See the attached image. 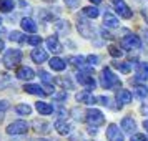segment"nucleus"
<instances>
[{
    "label": "nucleus",
    "instance_id": "f257e3e1",
    "mask_svg": "<svg viewBox=\"0 0 148 141\" xmlns=\"http://www.w3.org/2000/svg\"><path fill=\"white\" fill-rule=\"evenodd\" d=\"M101 87L105 90H110V88L120 87V80L116 78V75L110 70V68H103L101 70Z\"/></svg>",
    "mask_w": 148,
    "mask_h": 141
},
{
    "label": "nucleus",
    "instance_id": "f03ea898",
    "mask_svg": "<svg viewBox=\"0 0 148 141\" xmlns=\"http://www.w3.org/2000/svg\"><path fill=\"white\" fill-rule=\"evenodd\" d=\"M20 60H22V52L20 50H15V48L7 50V52L3 53V58H2L3 65H5L7 68H15L18 63H20Z\"/></svg>",
    "mask_w": 148,
    "mask_h": 141
},
{
    "label": "nucleus",
    "instance_id": "7ed1b4c3",
    "mask_svg": "<svg viewBox=\"0 0 148 141\" xmlns=\"http://www.w3.org/2000/svg\"><path fill=\"white\" fill-rule=\"evenodd\" d=\"M85 120L87 123H90L92 126H100L105 123V116L101 113L100 110H97V108H88L87 113H85Z\"/></svg>",
    "mask_w": 148,
    "mask_h": 141
},
{
    "label": "nucleus",
    "instance_id": "20e7f679",
    "mask_svg": "<svg viewBox=\"0 0 148 141\" xmlns=\"http://www.w3.org/2000/svg\"><path fill=\"white\" fill-rule=\"evenodd\" d=\"M28 131V123L23 120H17L14 121V123H10L7 126V133L10 134V136H17V134H25Z\"/></svg>",
    "mask_w": 148,
    "mask_h": 141
},
{
    "label": "nucleus",
    "instance_id": "39448f33",
    "mask_svg": "<svg viewBox=\"0 0 148 141\" xmlns=\"http://www.w3.org/2000/svg\"><path fill=\"white\" fill-rule=\"evenodd\" d=\"M121 47L125 48V50H135V48L141 47V40L136 37V35L130 33V35H127V37L121 38Z\"/></svg>",
    "mask_w": 148,
    "mask_h": 141
},
{
    "label": "nucleus",
    "instance_id": "423d86ee",
    "mask_svg": "<svg viewBox=\"0 0 148 141\" xmlns=\"http://www.w3.org/2000/svg\"><path fill=\"white\" fill-rule=\"evenodd\" d=\"M112 2H113V7H115V10H116V14L120 15L121 18H132L133 14H132L130 7H128L123 0H112Z\"/></svg>",
    "mask_w": 148,
    "mask_h": 141
},
{
    "label": "nucleus",
    "instance_id": "0eeeda50",
    "mask_svg": "<svg viewBox=\"0 0 148 141\" xmlns=\"http://www.w3.org/2000/svg\"><path fill=\"white\" fill-rule=\"evenodd\" d=\"M107 138L108 141H123V133H121V128H118L116 125H108L107 128Z\"/></svg>",
    "mask_w": 148,
    "mask_h": 141
},
{
    "label": "nucleus",
    "instance_id": "6e6552de",
    "mask_svg": "<svg viewBox=\"0 0 148 141\" xmlns=\"http://www.w3.org/2000/svg\"><path fill=\"white\" fill-rule=\"evenodd\" d=\"M77 81L80 83V85H83V87H87V88H95L97 87V81H95V78H92L90 75H87V73H83V72H78L77 73Z\"/></svg>",
    "mask_w": 148,
    "mask_h": 141
},
{
    "label": "nucleus",
    "instance_id": "1a4fd4ad",
    "mask_svg": "<svg viewBox=\"0 0 148 141\" xmlns=\"http://www.w3.org/2000/svg\"><path fill=\"white\" fill-rule=\"evenodd\" d=\"M78 32H80L85 38H92L95 35V28L88 23V22H83V20H78Z\"/></svg>",
    "mask_w": 148,
    "mask_h": 141
},
{
    "label": "nucleus",
    "instance_id": "9d476101",
    "mask_svg": "<svg viewBox=\"0 0 148 141\" xmlns=\"http://www.w3.org/2000/svg\"><path fill=\"white\" fill-rule=\"evenodd\" d=\"M17 78L18 80H25V81H30L32 78H35V72L32 68L28 67H22L17 70Z\"/></svg>",
    "mask_w": 148,
    "mask_h": 141
},
{
    "label": "nucleus",
    "instance_id": "9b49d317",
    "mask_svg": "<svg viewBox=\"0 0 148 141\" xmlns=\"http://www.w3.org/2000/svg\"><path fill=\"white\" fill-rule=\"evenodd\" d=\"M121 129L128 134H133L135 131H136V123H135L133 118H130V116L123 118V120H121Z\"/></svg>",
    "mask_w": 148,
    "mask_h": 141
},
{
    "label": "nucleus",
    "instance_id": "f8f14e48",
    "mask_svg": "<svg viewBox=\"0 0 148 141\" xmlns=\"http://www.w3.org/2000/svg\"><path fill=\"white\" fill-rule=\"evenodd\" d=\"M20 25H22V28H23L25 32H28V33H37V30H38L37 23H35L32 18H28V17L22 18V20H20Z\"/></svg>",
    "mask_w": 148,
    "mask_h": 141
},
{
    "label": "nucleus",
    "instance_id": "ddd939ff",
    "mask_svg": "<svg viewBox=\"0 0 148 141\" xmlns=\"http://www.w3.org/2000/svg\"><path fill=\"white\" fill-rule=\"evenodd\" d=\"M30 57H32V60L35 61V63H43V61L48 60V53L45 52V50H40V48H35L34 52L30 53Z\"/></svg>",
    "mask_w": 148,
    "mask_h": 141
},
{
    "label": "nucleus",
    "instance_id": "4468645a",
    "mask_svg": "<svg viewBox=\"0 0 148 141\" xmlns=\"http://www.w3.org/2000/svg\"><path fill=\"white\" fill-rule=\"evenodd\" d=\"M55 131L60 134H70L72 133V125H68L63 120H57L55 121Z\"/></svg>",
    "mask_w": 148,
    "mask_h": 141
},
{
    "label": "nucleus",
    "instance_id": "2eb2a0df",
    "mask_svg": "<svg viewBox=\"0 0 148 141\" xmlns=\"http://www.w3.org/2000/svg\"><path fill=\"white\" fill-rule=\"evenodd\" d=\"M132 93L128 91V90H120L118 93H116V101H118V105H130L132 103Z\"/></svg>",
    "mask_w": 148,
    "mask_h": 141
},
{
    "label": "nucleus",
    "instance_id": "dca6fc26",
    "mask_svg": "<svg viewBox=\"0 0 148 141\" xmlns=\"http://www.w3.org/2000/svg\"><path fill=\"white\" fill-rule=\"evenodd\" d=\"M47 47H48V50H52L53 53H60L62 52V45H60V42H58V38H57L55 35L47 38Z\"/></svg>",
    "mask_w": 148,
    "mask_h": 141
},
{
    "label": "nucleus",
    "instance_id": "f3484780",
    "mask_svg": "<svg viewBox=\"0 0 148 141\" xmlns=\"http://www.w3.org/2000/svg\"><path fill=\"white\" fill-rule=\"evenodd\" d=\"M103 23H105V27L108 28H116L120 23H118V18L115 17V15H112L110 12H107V14L103 15Z\"/></svg>",
    "mask_w": 148,
    "mask_h": 141
},
{
    "label": "nucleus",
    "instance_id": "a211bd4d",
    "mask_svg": "<svg viewBox=\"0 0 148 141\" xmlns=\"http://www.w3.org/2000/svg\"><path fill=\"white\" fill-rule=\"evenodd\" d=\"M75 98H77V101H80V103H83V105H93V103H95V96H92L88 91L77 93Z\"/></svg>",
    "mask_w": 148,
    "mask_h": 141
},
{
    "label": "nucleus",
    "instance_id": "6ab92c4d",
    "mask_svg": "<svg viewBox=\"0 0 148 141\" xmlns=\"http://www.w3.org/2000/svg\"><path fill=\"white\" fill-rule=\"evenodd\" d=\"M35 108H37V111L40 114H52L53 113V106L52 105H48L45 101H38V103H35Z\"/></svg>",
    "mask_w": 148,
    "mask_h": 141
},
{
    "label": "nucleus",
    "instance_id": "aec40b11",
    "mask_svg": "<svg viewBox=\"0 0 148 141\" xmlns=\"http://www.w3.org/2000/svg\"><path fill=\"white\" fill-rule=\"evenodd\" d=\"M50 67H52V70H55V72H63V70L67 68V63H65V60H62L58 57H53V58L50 60Z\"/></svg>",
    "mask_w": 148,
    "mask_h": 141
},
{
    "label": "nucleus",
    "instance_id": "412c9836",
    "mask_svg": "<svg viewBox=\"0 0 148 141\" xmlns=\"http://www.w3.org/2000/svg\"><path fill=\"white\" fill-rule=\"evenodd\" d=\"M55 30L62 35H68V32H70V23L65 20H57L55 22Z\"/></svg>",
    "mask_w": 148,
    "mask_h": 141
},
{
    "label": "nucleus",
    "instance_id": "4be33fe9",
    "mask_svg": "<svg viewBox=\"0 0 148 141\" xmlns=\"http://www.w3.org/2000/svg\"><path fill=\"white\" fill-rule=\"evenodd\" d=\"M136 76L143 81L148 80V63H138V67H136Z\"/></svg>",
    "mask_w": 148,
    "mask_h": 141
},
{
    "label": "nucleus",
    "instance_id": "5701e85b",
    "mask_svg": "<svg viewBox=\"0 0 148 141\" xmlns=\"http://www.w3.org/2000/svg\"><path fill=\"white\" fill-rule=\"evenodd\" d=\"M23 91H27V93H30V95H47L45 93V90L40 87V85H25L23 87Z\"/></svg>",
    "mask_w": 148,
    "mask_h": 141
},
{
    "label": "nucleus",
    "instance_id": "b1692460",
    "mask_svg": "<svg viewBox=\"0 0 148 141\" xmlns=\"http://www.w3.org/2000/svg\"><path fill=\"white\" fill-rule=\"evenodd\" d=\"M112 65H113L118 72H121L123 75H127V73H130V72H132V65H130V63H127V61H113Z\"/></svg>",
    "mask_w": 148,
    "mask_h": 141
},
{
    "label": "nucleus",
    "instance_id": "393cba45",
    "mask_svg": "<svg viewBox=\"0 0 148 141\" xmlns=\"http://www.w3.org/2000/svg\"><path fill=\"white\" fill-rule=\"evenodd\" d=\"M82 14L88 17V18H97L98 15H100V10L97 7H83L82 8Z\"/></svg>",
    "mask_w": 148,
    "mask_h": 141
},
{
    "label": "nucleus",
    "instance_id": "a878e982",
    "mask_svg": "<svg viewBox=\"0 0 148 141\" xmlns=\"http://www.w3.org/2000/svg\"><path fill=\"white\" fill-rule=\"evenodd\" d=\"M15 113L22 114V116H28V114L32 113V106L30 105H25V103H20V105L15 106Z\"/></svg>",
    "mask_w": 148,
    "mask_h": 141
},
{
    "label": "nucleus",
    "instance_id": "bb28decb",
    "mask_svg": "<svg viewBox=\"0 0 148 141\" xmlns=\"http://www.w3.org/2000/svg\"><path fill=\"white\" fill-rule=\"evenodd\" d=\"M15 7V2L14 0H0V12H12Z\"/></svg>",
    "mask_w": 148,
    "mask_h": 141
},
{
    "label": "nucleus",
    "instance_id": "cd10ccee",
    "mask_svg": "<svg viewBox=\"0 0 148 141\" xmlns=\"http://www.w3.org/2000/svg\"><path fill=\"white\" fill-rule=\"evenodd\" d=\"M38 75H40V78H42V81L47 85V87H53V83H55V78H52L50 75L47 73V72H43V70H40L38 72Z\"/></svg>",
    "mask_w": 148,
    "mask_h": 141
},
{
    "label": "nucleus",
    "instance_id": "c85d7f7f",
    "mask_svg": "<svg viewBox=\"0 0 148 141\" xmlns=\"http://www.w3.org/2000/svg\"><path fill=\"white\" fill-rule=\"evenodd\" d=\"M135 95L138 96V98H145V96H148V87H143V85H136L135 87Z\"/></svg>",
    "mask_w": 148,
    "mask_h": 141
},
{
    "label": "nucleus",
    "instance_id": "c756f323",
    "mask_svg": "<svg viewBox=\"0 0 148 141\" xmlns=\"http://www.w3.org/2000/svg\"><path fill=\"white\" fill-rule=\"evenodd\" d=\"M34 126H35V129H37V131H40V133H48V131H50V126H48L45 121H42V123H40V121H35Z\"/></svg>",
    "mask_w": 148,
    "mask_h": 141
},
{
    "label": "nucleus",
    "instance_id": "7c9ffc66",
    "mask_svg": "<svg viewBox=\"0 0 148 141\" xmlns=\"http://www.w3.org/2000/svg\"><path fill=\"white\" fill-rule=\"evenodd\" d=\"M68 63H72V65H75V67H82L83 68L85 58H83V57H70V58H68Z\"/></svg>",
    "mask_w": 148,
    "mask_h": 141
},
{
    "label": "nucleus",
    "instance_id": "2f4dec72",
    "mask_svg": "<svg viewBox=\"0 0 148 141\" xmlns=\"http://www.w3.org/2000/svg\"><path fill=\"white\" fill-rule=\"evenodd\" d=\"M8 38H10L12 42H18V43H22V42H25V40H23L25 37H23V35H22L20 32H10V35H8Z\"/></svg>",
    "mask_w": 148,
    "mask_h": 141
},
{
    "label": "nucleus",
    "instance_id": "473e14b6",
    "mask_svg": "<svg viewBox=\"0 0 148 141\" xmlns=\"http://www.w3.org/2000/svg\"><path fill=\"white\" fill-rule=\"evenodd\" d=\"M27 43H28V45L37 47V45H40V43H42V37H38V35H32V37H28V38H27Z\"/></svg>",
    "mask_w": 148,
    "mask_h": 141
},
{
    "label": "nucleus",
    "instance_id": "72a5a7b5",
    "mask_svg": "<svg viewBox=\"0 0 148 141\" xmlns=\"http://www.w3.org/2000/svg\"><path fill=\"white\" fill-rule=\"evenodd\" d=\"M57 83H58V85H62L63 88H73V83H72L70 80H67L65 76H60V78H57Z\"/></svg>",
    "mask_w": 148,
    "mask_h": 141
},
{
    "label": "nucleus",
    "instance_id": "f704fd0d",
    "mask_svg": "<svg viewBox=\"0 0 148 141\" xmlns=\"http://www.w3.org/2000/svg\"><path fill=\"white\" fill-rule=\"evenodd\" d=\"M108 52H110V55H112V57H115V58H118V57H121V55H123V52H121L118 47H115V45H110V47H108Z\"/></svg>",
    "mask_w": 148,
    "mask_h": 141
},
{
    "label": "nucleus",
    "instance_id": "c9c22d12",
    "mask_svg": "<svg viewBox=\"0 0 148 141\" xmlns=\"http://www.w3.org/2000/svg\"><path fill=\"white\" fill-rule=\"evenodd\" d=\"M85 61H87L90 67H95V65L98 63V57H97V55H88L87 58H85Z\"/></svg>",
    "mask_w": 148,
    "mask_h": 141
},
{
    "label": "nucleus",
    "instance_id": "e433bc0d",
    "mask_svg": "<svg viewBox=\"0 0 148 141\" xmlns=\"http://www.w3.org/2000/svg\"><path fill=\"white\" fill-rule=\"evenodd\" d=\"M8 110V103L7 101H0V123L3 121V113Z\"/></svg>",
    "mask_w": 148,
    "mask_h": 141
},
{
    "label": "nucleus",
    "instance_id": "4c0bfd02",
    "mask_svg": "<svg viewBox=\"0 0 148 141\" xmlns=\"http://www.w3.org/2000/svg\"><path fill=\"white\" fill-rule=\"evenodd\" d=\"M68 116V111L65 110V108H62V106H58V110H57V118L58 120H65Z\"/></svg>",
    "mask_w": 148,
    "mask_h": 141
},
{
    "label": "nucleus",
    "instance_id": "58836bf2",
    "mask_svg": "<svg viewBox=\"0 0 148 141\" xmlns=\"http://www.w3.org/2000/svg\"><path fill=\"white\" fill-rule=\"evenodd\" d=\"M68 98V93L67 91H60V93H55L53 95V100L55 101H65Z\"/></svg>",
    "mask_w": 148,
    "mask_h": 141
},
{
    "label": "nucleus",
    "instance_id": "ea45409f",
    "mask_svg": "<svg viewBox=\"0 0 148 141\" xmlns=\"http://www.w3.org/2000/svg\"><path fill=\"white\" fill-rule=\"evenodd\" d=\"M132 141H148V140H147V136H145V134L135 133L133 136H132Z\"/></svg>",
    "mask_w": 148,
    "mask_h": 141
},
{
    "label": "nucleus",
    "instance_id": "a19ab883",
    "mask_svg": "<svg viewBox=\"0 0 148 141\" xmlns=\"http://www.w3.org/2000/svg\"><path fill=\"white\" fill-rule=\"evenodd\" d=\"M38 17H40L42 20H50V18H52V15L48 14V10H40Z\"/></svg>",
    "mask_w": 148,
    "mask_h": 141
},
{
    "label": "nucleus",
    "instance_id": "79ce46f5",
    "mask_svg": "<svg viewBox=\"0 0 148 141\" xmlns=\"http://www.w3.org/2000/svg\"><path fill=\"white\" fill-rule=\"evenodd\" d=\"M65 3H67L68 7L75 8V7H78V3H80V0H65Z\"/></svg>",
    "mask_w": 148,
    "mask_h": 141
},
{
    "label": "nucleus",
    "instance_id": "37998d69",
    "mask_svg": "<svg viewBox=\"0 0 148 141\" xmlns=\"http://www.w3.org/2000/svg\"><path fill=\"white\" fill-rule=\"evenodd\" d=\"M88 133L93 134V136H97V133H98V131H97V126H95V128H88Z\"/></svg>",
    "mask_w": 148,
    "mask_h": 141
},
{
    "label": "nucleus",
    "instance_id": "c03bdc74",
    "mask_svg": "<svg viewBox=\"0 0 148 141\" xmlns=\"http://www.w3.org/2000/svg\"><path fill=\"white\" fill-rule=\"evenodd\" d=\"M141 113H143V114H148V106H147V105H143V106H141Z\"/></svg>",
    "mask_w": 148,
    "mask_h": 141
},
{
    "label": "nucleus",
    "instance_id": "a18cd8bd",
    "mask_svg": "<svg viewBox=\"0 0 148 141\" xmlns=\"http://www.w3.org/2000/svg\"><path fill=\"white\" fill-rule=\"evenodd\" d=\"M3 48H5V42H3V40H0V52H2Z\"/></svg>",
    "mask_w": 148,
    "mask_h": 141
},
{
    "label": "nucleus",
    "instance_id": "49530a36",
    "mask_svg": "<svg viewBox=\"0 0 148 141\" xmlns=\"http://www.w3.org/2000/svg\"><path fill=\"white\" fill-rule=\"evenodd\" d=\"M143 128H145V129L148 131V120H145V121H143Z\"/></svg>",
    "mask_w": 148,
    "mask_h": 141
},
{
    "label": "nucleus",
    "instance_id": "de8ad7c7",
    "mask_svg": "<svg viewBox=\"0 0 148 141\" xmlns=\"http://www.w3.org/2000/svg\"><path fill=\"white\" fill-rule=\"evenodd\" d=\"M92 3H95V5H98V3H101V0H90Z\"/></svg>",
    "mask_w": 148,
    "mask_h": 141
},
{
    "label": "nucleus",
    "instance_id": "09e8293b",
    "mask_svg": "<svg viewBox=\"0 0 148 141\" xmlns=\"http://www.w3.org/2000/svg\"><path fill=\"white\" fill-rule=\"evenodd\" d=\"M32 141H47V140H37V138H35V140H32Z\"/></svg>",
    "mask_w": 148,
    "mask_h": 141
},
{
    "label": "nucleus",
    "instance_id": "8fccbe9b",
    "mask_svg": "<svg viewBox=\"0 0 148 141\" xmlns=\"http://www.w3.org/2000/svg\"><path fill=\"white\" fill-rule=\"evenodd\" d=\"M47 2H53V0H47Z\"/></svg>",
    "mask_w": 148,
    "mask_h": 141
},
{
    "label": "nucleus",
    "instance_id": "3c124183",
    "mask_svg": "<svg viewBox=\"0 0 148 141\" xmlns=\"http://www.w3.org/2000/svg\"><path fill=\"white\" fill-rule=\"evenodd\" d=\"M0 25H2V18H0Z\"/></svg>",
    "mask_w": 148,
    "mask_h": 141
},
{
    "label": "nucleus",
    "instance_id": "603ef678",
    "mask_svg": "<svg viewBox=\"0 0 148 141\" xmlns=\"http://www.w3.org/2000/svg\"><path fill=\"white\" fill-rule=\"evenodd\" d=\"M147 37H148V32H147Z\"/></svg>",
    "mask_w": 148,
    "mask_h": 141
}]
</instances>
